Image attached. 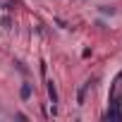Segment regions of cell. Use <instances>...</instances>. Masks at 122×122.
Instances as JSON below:
<instances>
[{
    "instance_id": "1",
    "label": "cell",
    "mask_w": 122,
    "mask_h": 122,
    "mask_svg": "<svg viewBox=\"0 0 122 122\" xmlns=\"http://www.w3.org/2000/svg\"><path fill=\"white\" fill-rule=\"evenodd\" d=\"M19 93H22V98H24V101H26V98H29V96H31V84H24V86H22V91H19Z\"/></svg>"
},
{
    "instance_id": "2",
    "label": "cell",
    "mask_w": 122,
    "mask_h": 122,
    "mask_svg": "<svg viewBox=\"0 0 122 122\" xmlns=\"http://www.w3.org/2000/svg\"><path fill=\"white\" fill-rule=\"evenodd\" d=\"M48 96H50V101H53V103H57V93H55L53 84H48Z\"/></svg>"
}]
</instances>
